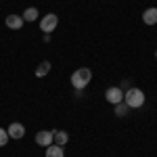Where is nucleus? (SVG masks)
<instances>
[{"instance_id":"nucleus-1","label":"nucleus","mask_w":157,"mask_h":157,"mask_svg":"<svg viewBox=\"0 0 157 157\" xmlns=\"http://www.w3.org/2000/svg\"><path fill=\"white\" fill-rule=\"evenodd\" d=\"M90 80H92V71L88 67H80L71 73V86L75 90H84L86 86L90 84Z\"/></svg>"},{"instance_id":"nucleus-2","label":"nucleus","mask_w":157,"mask_h":157,"mask_svg":"<svg viewBox=\"0 0 157 157\" xmlns=\"http://www.w3.org/2000/svg\"><path fill=\"white\" fill-rule=\"evenodd\" d=\"M124 103L128 105L130 109H138L145 105V92L140 88H128L124 92Z\"/></svg>"},{"instance_id":"nucleus-3","label":"nucleus","mask_w":157,"mask_h":157,"mask_svg":"<svg viewBox=\"0 0 157 157\" xmlns=\"http://www.w3.org/2000/svg\"><path fill=\"white\" fill-rule=\"evenodd\" d=\"M57 23H59V17H57L55 13H48V15L40 21V29H42L44 34H52V29L57 27Z\"/></svg>"},{"instance_id":"nucleus-4","label":"nucleus","mask_w":157,"mask_h":157,"mask_svg":"<svg viewBox=\"0 0 157 157\" xmlns=\"http://www.w3.org/2000/svg\"><path fill=\"white\" fill-rule=\"evenodd\" d=\"M105 98H107L111 105H117V103L124 101V90L117 88V86H111V88H107V92H105Z\"/></svg>"},{"instance_id":"nucleus-5","label":"nucleus","mask_w":157,"mask_h":157,"mask_svg":"<svg viewBox=\"0 0 157 157\" xmlns=\"http://www.w3.org/2000/svg\"><path fill=\"white\" fill-rule=\"evenodd\" d=\"M36 143L40 147H50L52 145V130H40L36 134Z\"/></svg>"},{"instance_id":"nucleus-6","label":"nucleus","mask_w":157,"mask_h":157,"mask_svg":"<svg viewBox=\"0 0 157 157\" xmlns=\"http://www.w3.org/2000/svg\"><path fill=\"white\" fill-rule=\"evenodd\" d=\"M6 132H9V138H23V134H25V128H23V124H11L9 128H6Z\"/></svg>"},{"instance_id":"nucleus-7","label":"nucleus","mask_w":157,"mask_h":157,"mask_svg":"<svg viewBox=\"0 0 157 157\" xmlns=\"http://www.w3.org/2000/svg\"><path fill=\"white\" fill-rule=\"evenodd\" d=\"M143 21L147 25H155L157 23V6H149L145 13H143Z\"/></svg>"},{"instance_id":"nucleus-8","label":"nucleus","mask_w":157,"mask_h":157,"mask_svg":"<svg viewBox=\"0 0 157 157\" xmlns=\"http://www.w3.org/2000/svg\"><path fill=\"white\" fill-rule=\"evenodd\" d=\"M23 17L21 15H9L6 17V25L11 27V29H21V25H23Z\"/></svg>"},{"instance_id":"nucleus-9","label":"nucleus","mask_w":157,"mask_h":157,"mask_svg":"<svg viewBox=\"0 0 157 157\" xmlns=\"http://www.w3.org/2000/svg\"><path fill=\"white\" fill-rule=\"evenodd\" d=\"M67 140H69V134L67 132H63V130H55V132H52V143H55V145H67Z\"/></svg>"},{"instance_id":"nucleus-10","label":"nucleus","mask_w":157,"mask_h":157,"mask_svg":"<svg viewBox=\"0 0 157 157\" xmlns=\"http://www.w3.org/2000/svg\"><path fill=\"white\" fill-rule=\"evenodd\" d=\"M46 157H65V151H63V147L61 145H52L46 147Z\"/></svg>"},{"instance_id":"nucleus-11","label":"nucleus","mask_w":157,"mask_h":157,"mask_svg":"<svg viewBox=\"0 0 157 157\" xmlns=\"http://www.w3.org/2000/svg\"><path fill=\"white\" fill-rule=\"evenodd\" d=\"M21 17H23V21H36V19H38V9H36V6H29V9H25V11H23Z\"/></svg>"},{"instance_id":"nucleus-12","label":"nucleus","mask_w":157,"mask_h":157,"mask_svg":"<svg viewBox=\"0 0 157 157\" xmlns=\"http://www.w3.org/2000/svg\"><path fill=\"white\" fill-rule=\"evenodd\" d=\"M48 71H50V61H42V63H40V65L36 67V75H38V78L46 75Z\"/></svg>"},{"instance_id":"nucleus-13","label":"nucleus","mask_w":157,"mask_h":157,"mask_svg":"<svg viewBox=\"0 0 157 157\" xmlns=\"http://www.w3.org/2000/svg\"><path fill=\"white\" fill-rule=\"evenodd\" d=\"M128 109H130V107L121 101V103H117V105H115V115H117V117H124V115L128 113Z\"/></svg>"},{"instance_id":"nucleus-14","label":"nucleus","mask_w":157,"mask_h":157,"mask_svg":"<svg viewBox=\"0 0 157 157\" xmlns=\"http://www.w3.org/2000/svg\"><path fill=\"white\" fill-rule=\"evenodd\" d=\"M6 143H9V132L4 128H0V147H4Z\"/></svg>"},{"instance_id":"nucleus-15","label":"nucleus","mask_w":157,"mask_h":157,"mask_svg":"<svg viewBox=\"0 0 157 157\" xmlns=\"http://www.w3.org/2000/svg\"><path fill=\"white\" fill-rule=\"evenodd\" d=\"M155 57H157V50H155Z\"/></svg>"}]
</instances>
